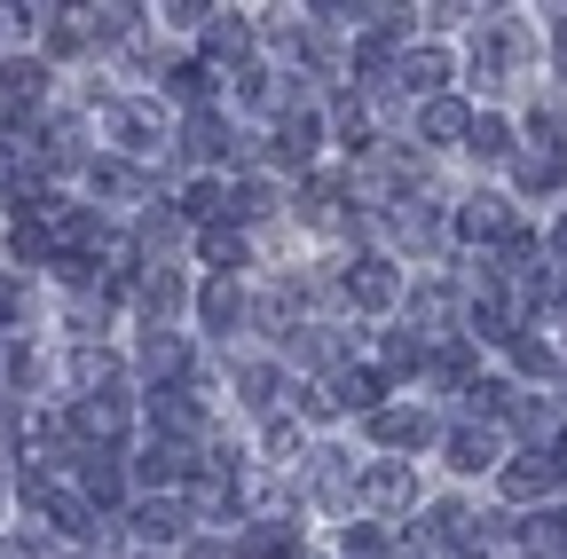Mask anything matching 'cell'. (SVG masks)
I'll list each match as a JSON object with an SVG mask.
<instances>
[{
	"label": "cell",
	"instance_id": "d590c367",
	"mask_svg": "<svg viewBox=\"0 0 567 559\" xmlns=\"http://www.w3.org/2000/svg\"><path fill=\"white\" fill-rule=\"evenodd\" d=\"M528 544H536V551H567V505H544V513L528 520Z\"/></svg>",
	"mask_w": 567,
	"mask_h": 559
},
{
	"label": "cell",
	"instance_id": "ee69618b",
	"mask_svg": "<svg viewBox=\"0 0 567 559\" xmlns=\"http://www.w3.org/2000/svg\"><path fill=\"white\" fill-rule=\"evenodd\" d=\"M134 559H158V551H134Z\"/></svg>",
	"mask_w": 567,
	"mask_h": 559
},
{
	"label": "cell",
	"instance_id": "cb8c5ba5",
	"mask_svg": "<svg viewBox=\"0 0 567 559\" xmlns=\"http://www.w3.org/2000/svg\"><path fill=\"white\" fill-rule=\"evenodd\" d=\"M465 126H473V111H465L457 95H434V103L417 111V134H425V143H442V151H450V143H465Z\"/></svg>",
	"mask_w": 567,
	"mask_h": 559
},
{
	"label": "cell",
	"instance_id": "8992f818",
	"mask_svg": "<svg viewBox=\"0 0 567 559\" xmlns=\"http://www.w3.org/2000/svg\"><path fill=\"white\" fill-rule=\"evenodd\" d=\"M513 55H520V24H505V17L481 24V32H473V80H481V87H496V80L513 72Z\"/></svg>",
	"mask_w": 567,
	"mask_h": 559
},
{
	"label": "cell",
	"instance_id": "f35d334b",
	"mask_svg": "<svg viewBox=\"0 0 567 559\" xmlns=\"http://www.w3.org/2000/svg\"><path fill=\"white\" fill-rule=\"evenodd\" d=\"M292 457H308L300 426H284V417H268V465H292Z\"/></svg>",
	"mask_w": 567,
	"mask_h": 559
},
{
	"label": "cell",
	"instance_id": "f1b7e54d",
	"mask_svg": "<svg viewBox=\"0 0 567 559\" xmlns=\"http://www.w3.org/2000/svg\"><path fill=\"white\" fill-rule=\"evenodd\" d=\"M87 182H95V197H151V174H134L126 158H95Z\"/></svg>",
	"mask_w": 567,
	"mask_h": 559
},
{
	"label": "cell",
	"instance_id": "4dcf8cb0",
	"mask_svg": "<svg viewBox=\"0 0 567 559\" xmlns=\"http://www.w3.org/2000/svg\"><path fill=\"white\" fill-rule=\"evenodd\" d=\"M229 379H237L245 410H276V363H229Z\"/></svg>",
	"mask_w": 567,
	"mask_h": 559
},
{
	"label": "cell",
	"instance_id": "52a82bcc",
	"mask_svg": "<svg viewBox=\"0 0 567 559\" xmlns=\"http://www.w3.org/2000/svg\"><path fill=\"white\" fill-rule=\"evenodd\" d=\"M513 229H520V221H513V205H505V197H488V189L457 205V237H465V245H505Z\"/></svg>",
	"mask_w": 567,
	"mask_h": 559
},
{
	"label": "cell",
	"instance_id": "4316f807",
	"mask_svg": "<svg viewBox=\"0 0 567 559\" xmlns=\"http://www.w3.org/2000/svg\"><path fill=\"white\" fill-rule=\"evenodd\" d=\"M63 379L80 386V394H103V386H118V363L103 355V346H71V363H63Z\"/></svg>",
	"mask_w": 567,
	"mask_h": 559
},
{
	"label": "cell",
	"instance_id": "277c9868",
	"mask_svg": "<svg viewBox=\"0 0 567 559\" xmlns=\"http://www.w3.org/2000/svg\"><path fill=\"white\" fill-rule=\"evenodd\" d=\"M354 497H363L371 513H402V505L417 497V473H410L402 457H379L371 473H354Z\"/></svg>",
	"mask_w": 567,
	"mask_h": 559
},
{
	"label": "cell",
	"instance_id": "d6986e66",
	"mask_svg": "<svg viewBox=\"0 0 567 559\" xmlns=\"http://www.w3.org/2000/svg\"><path fill=\"white\" fill-rule=\"evenodd\" d=\"M197 32H205V55H213V63H245V55H252V24L229 17V9H213Z\"/></svg>",
	"mask_w": 567,
	"mask_h": 559
},
{
	"label": "cell",
	"instance_id": "e0dca14e",
	"mask_svg": "<svg viewBox=\"0 0 567 559\" xmlns=\"http://www.w3.org/2000/svg\"><path fill=\"white\" fill-rule=\"evenodd\" d=\"M197 323H205V331H221V339L245 323V292H237V276H213V284L197 292Z\"/></svg>",
	"mask_w": 567,
	"mask_h": 559
},
{
	"label": "cell",
	"instance_id": "d6a6232c",
	"mask_svg": "<svg viewBox=\"0 0 567 559\" xmlns=\"http://www.w3.org/2000/svg\"><path fill=\"white\" fill-rule=\"evenodd\" d=\"M513 174H520V189H528V197H544V189H559V182H567V158L528 151V158H513Z\"/></svg>",
	"mask_w": 567,
	"mask_h": 559
},
{
	"label": "cell",
	"instance_id": "7402d4cb",
	"mask_svg": "<svg viewBox=\"0 0 567 559\" xmlns=\"http://www.w3.org/2000/svg\"><path fill=\"white\" fill-rule=\"evenodd\" d=\"M316 134H323L316 111H284L276 118V166H308L316 158Z\"/></svg>",
	"mask_w": 567,
	"mask_h": 559
},
{
	"label": "cell",
	"instance_id": "ab89813d",
	"mask_svg": "<svg viewBox=\"0 0 567 559\" xmlns=\"http://www.w3.org/2000/svg\"><path fill=\"white\" fill-rule=\"evenodd\" d=\"M513 363H520L528 379H551V371H559V363H551V346H544V339H528V331L513 339Z\"/></svg>",
	"mask_w": 567,
	"mask_h": 559
},
{
	"label": "cell",
	"instance_id": "44dd1931",
	"mask_svg": "<svg viewBox=\"0 0 567 559\" xmlns=\"http://www.w3.org/2000/svg\"><path fill=\"white\" fill-rule=\"evenodd\" d=\"M410 323H417V339H450V331H457V292H450V284H425V292L410 300Z\"/></svg>",
	"mask_w": 567,
	"mask_h": 559
},
{
	"label": "cell",
	"instance_id": "484cf974",
	"mask_svg": "<svg viewBox=\"0 0 567 559\" xmlns=\"http://www.w3.org/2000/svg\"><path fill=\"white\" fill-rule=\"evenodd\" d=\"M182 528H189V513H182V497H151V505H142V513H134V536H142V544H174Z\"/></svg>",
	"mask_w": 567,
	"mask_h": 559
},
{
	"label": "cell",
	"instance_id": "9c48e42d",
	"mask_svg": "<svg viewBox=\"0 0 567 559\" xmlns=\"http://www.w3.org/2000/svg\"><path fill=\"white\" fill-rule=\"evenodd\" d=\"M363 426H371V442H386V449H425V442H434L442 426H434V417H425V410H371L363 417Z\"/></svg>",
	"mask_w": 567,
	"mask_h": 559
},
{
	"label": "cell",
	"instance_id": "ffe728a7",
	"mask_svg": "<svg viewBox=\"0 0 567 559\" xmlns=\"http://www.w3.org/2000/svg\"><path fill=\"white\" fill-rule=\"evenodd\" d=\"M276 214V182L245 174V182H221V221H268Z\"/></svg>",
	"mask_w": 567,
	"mask_h": 559
},
{
	"label": "cell",
	"instance_id": "8d00e7d4",
	"mask_svg": "<svg viewBox=\"0 0 567 559\" xmlns=\"http://www.w3.org/2000/svg\"><path fill=\"white\" fill-rule=\"evenodd\" d=\"M182 214L213 229V221H221V182H189V189H182Z\"/></svg>",
	"mask_w": 567,
	"mask_h": 559
},
{
	"label": "cell",
	"instance_id": "1f68e13d",
	"mask_svg": "<svg viewBox=\"0 0 567 559\" xmlns=\"http://www.w3.org/2000/svg\"><path fill=\"white\" fill-rule=\"evenodd\" d=\"M197 252H205L213 268H221V276H237V268H245V237H237L229 221H213V229L197 237Z\"/></svg>",
	"mask_w": 567,
	"mask_h": 559
},
{
	"label": "cell",
	"instance_id": "9a60e30c",
	"mask_svg": "<svg viewBox=\"0 0 567 559\" xmlns=\"http://www.w3.org/2000/svg\"><path fill=\"white\" fill-rule=\"evenodd\" d=\"M134 276H142V315H151V331H166V323H174V308H182V276H174L166 260L134 268Z\"/></svg>",
	"mask_w": 567,
	"mask_h": 559
},
{
	"label": "cell",
	"instance_id": "ba28073f",
	"mask_svg": "<svg viewBox=\"0 0 567 559\" xmlns=\"http://www.w3.org/2000/svg\"><path fill=\"white\" fill-rule=\"evenodd\" d=\"M473 339H496V346L520 339V300H513L505 284H481V292H473Z\"/></svg>",
	"mask_w": 567,
	"mask_h": 559
},
{
	"label": "cell",
	"instance_id": "83f0119b",
	"mask_svg": "<svg viewBox=\"0 0 567 559\" xmlns=\"http://www.w3.org/2000/svg\"><path fill=\"white\" fill-rule=\"evenodd\" d=\"M410 371H425V339L417 331H386L379 339V379H410Z\"/></svg>",
	"mask_w": 567,
	"mask_h": 559
},
{
	"label": "cell",
	"instance_id": "b9f144b4",
	"mask_svg": "<svg viewBox=\"0 0 567 559\" xmlns=\"http://www.w3.org/2000/svg\"><path fill=\"white\" fill-rule=\"evenodd\" d=\"M17 189L32 197V182H24V151H17V143H0V197H17Z\"/></svg>",
	"mask_w": 567,
	"mask_h": 559
},
{
	"label": "cell",
	"instance_id": "ac0fdd59",
	"mask_svg": "<svg viewBox=\"0 0 567 559\" xmlns=\"http://www.w3.org/2000/svg\"><path fill=\"white\" fill-rule=\"evenodd\" d=\"M142 371H151V386H189V346L174 331H151L142 339Z\"/></svg>",
	"mask_w": 567,
	"mask_h": 559
},
{
	"label": "cell",
	"instance_id": "d4e9b609",
	"mask_svg": "<svg viewBox=\"0 0 567 559\" xmlns=\"http://www.w3.org/2000/svg\"><path fill=\"white\" fill-rule=\"evenodd\" d=\"M182 143H189V158H229V151H237V134L221 126V111H189Z\"/></svg>",
	"mask_w": 567,
	"mask_h": 559
},
{
	"label": "cell",
	"instance_id": "6da1fadb",
	"mask_svg": "<svg viewBox=\"0 0 567 559\" xmlns=\"http://www.w3.org/2000/svg\"><path fill=\"white\" fill-rule=\"evenodd\" d=\"M17 488H24V505H32L40 520H55L63 536H95V528H103V520H95V505H87V497H80V488H71L55 465H24V480H17Z\"/></svg>",
	"mask_w": 567,
	"mask_h": 559
},
{
	"label": "cell",
	"instance_id": "60d3db41",
	"mask_svg": "<svg viewBox=\"0 0 567 559\" xmlns=\"http://www.w3.org/2000/svg\"><path fill=\"white\" fill-rule=\"evenodd\" d=\"M205 17H213L205 0H166V9H158V24H166V32H197Z\"/></svg>",
	"mask_w": 567,
	"mask_h": 559
},
{
	"label": "cell",
	"instance_id": "e575fe53",
	"mask_svg": "<svg viewBox=\"0 0 567 559\" xmlns=\"http://www.w3.org/2000/svg\"><path fill=\"white\" fill-rule=\"evenodd\" d=\"M528 134L544 143V158H567V111L559 103H536V118H528Z\"/></svg>",
	"mask_w": 567,
	"mask_h": 559
},
{
	"label": "cell",
	"instance_id": "f546056e",
	"mask_svg": "<svg viewBox=\"0 0 567 559\" xmlns=\"http://www.w3.org/2000/svg\"><path fill=\"white\" fill-rule=\"evenodd\" d=\"M465 151H473V158H513V126L496 118V111H473V126H465Z\"/></svg>",
	"mask_w": 567,
	"mask_h": 559
},
{
	"label": "cell",
	"instance_id": "2e32d148",
	"mask_svg": "<svg viewBox=\"0 0 567 559\" xmlns=\"http://www.w3.org/2000/svg\"><path fill=\"white\" fill-rule=\"evenodd\" d=\"M450 465H457V473L505 465V434H496V426H457V434H450Z\"/></svg>",
	"mask_w": 567,
	"mask_h": 559
},
{
	"label": "cell",
	"instance_id": "4fadbf2b",
	"mask_svg": "<svg viewBox=\"0 0 567 559\" xmlns=\"http://www.w3.org/2000/svg\"><path fill=\"white\" fill-rule=\"evenodd\" d=\"M292 544H300V520H245L237 528V559H292Z\"/></svg>",
	"mask_w": 567,
	"mask_h": 559
},
{
	"label": "cell",
	"instance_id": "74e56055",
	"mask_svg": "<svg viewBox=\"0 0 567 559\" xmlns=\"http://www.w3.org/2000/svg\"><path fill=\"white\" fill-rule=\"evenodd\" d=\"M339 551H347V559H379V551H386V536H379L371 520H347V528H339Z\"/></svg>",
	"mask_w": 567,
	"mask_h": 559
},
{
	"label": "cell",
	"instance_id": "5bb4252c",
	"mask_svg": "<svg viewBox=\"0 0 567 559\" xmlns=\"http://www.w3.org/2000/svg\"><path fill=\"white\" fill-rule=\"evenodd\" d=\"M442 80H450V55H442V48H410V55L394 63V87H402V95H425V103H434Z\"/></svg>",
	"mask_w": 567,
	"mask_h": 559
},
{
	"label": "cell",
	"instance_id": "8fae6325",
	"mask_svg": "<svg viewBox=\"0 0 567 559\" xmlns=\"http://www.w3.org/2000/svg\"><path fill=\"white\" fill-rule=\"evenodd\" d=\"M394 237L410 252H434L442 245V205L434 197H394Z\"/></svg>",
	"mask_w": 567,
	"mask_h": 559
},
{
	"label": "cell",
	"instance_id": "5b68a950",
	"mask_svg": "<svg viewBox=\"0 0 567 559\" xmlns=\"http://www.w3.org/2000/svg\"><path fill=\"white\" fill-rule=\"evenodd\" d=\"M339 284H347V300L363 308V315H379V308H394V300H402V276H394V260H379V252H371V260H354Z\"/></svg>",
	"mask_w": 567,
	"mask_h": 559
},
{
	"label": "cell",
	"instance_id": "836d02e7",
	"mask_svg": "<svg viewBox=\"0 0 567 559\" xmlns=\"http://www.w3.org/2000/svg\"><path fill=\"white\" fill-rule=\"evenodd\" d=\"M166 87H174L182 103L213 111V63H174V72H166Z\"/></svg>",
	"mask_w": 567,
	"mask_h": 559
},
{
	"label": "cell",
	"instance_id": "7bdbcfd3",
	"mask_svg": "<svg viewBox=\"0 0 567 559\" xmlns=\"http://www.w3.org/2000/svg\"><path fill=\"white\" fill-rule=\"evenodd\" d=\"M182 559H229V551H221V544H189Z\"/></svg>",
	"mask_w": 567,
	"mask_h": 559
},
{
	"label": "cell",
	"instance_id": "603a6c76",
	"mask_svg": "<svg viewBox=\"0 0 567 559\" xmlns=\"http://www.w3.org/2000/svg\"><path fill=\"white\" fill-rule=\"evenodd\" d=\"M308 457H316V497L347 513L354 505V457L347 449H308Z\"/></svg>",
	"mask_w": 567,
	"mask_h": 559
},
{
	"label": "cell",
	"instance_id": "3957f363",
	"mask_svg": "<svg viewBox=\"0 0 567 559\" xmlns=\"http://www.w3.org/2000/svg\"><path fill=\"white\" fill-rule=\"evenodd\" d=\"M496 488H505L513 505H544L551 488H559V465H551L544 449H520V457H505V465H496Z\"/></svg>",
	"mask_w": 567,
	"mask_h": 559
},
{
	"label": "cell",
	"instance_id": "30bf717a",
	"mask_svg": "<svg viewBox=\"0 0 567 559\" xmlns=\"http://www.w3.org/2000/svg\"><path fill=\"white\" fill-rule=\"evenodd\" d=\"M142 480H151V488H182L189 473H197V449L189 442H174V434H158L151 449H142V465H134Z\"/></svg>",
	"mask_w": 567,
	"mask_h": 559
},
{
	"label": "cell",
	"instance_id": "7c38bea8",
	"mask_svg": "<svg viewBox=\"0 0 567 559\" xmlns=\"http://www.w3.org/2000/svg\"><path fill=\"white\" fill-rule=\"evenodd\" d=\"M323 394H331V410H363V417H371V410H379V394H386V379H379L371 363H339Z\"/></svg>",
	"mask_w": 567,
	"mask_h": 559
},
{
	"label": "cell",
	"instance_id": "7a4b0ae2",
	"mask_svg": "<svg viewBox=\"0 0 567 559\" xmlns=\"http://www.w3.org/2000/svg\"><path fill=\"white\" fill-rule=\"evenodd\" d=\"M103 134L118 151L151 158V151H166V111L158 103H103Z\"/></svg>",
	"mask_w": 567,
	"mask_h": 559
}]
</instances>
